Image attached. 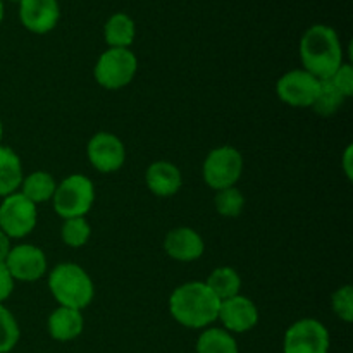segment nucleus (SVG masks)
Returning <instances> with one entry per match:
<instances>
[{
  "label": "nucleus",
  "instance_id": "f3484780",
  "mask_svg": "<svg viewBox=\"0 0 353 353\" xmlns=\"http://www.w3.org/2000/svg\"><path fill=\"white\" fill-rule=\"evenodd\" d=\"M23 183V164L12 148L0 145V196L12 195Z\"/></svg>",
  "mask_w": 353,
  "mask_h": 353
},
{
  "label": "nucleus",
  "instance_id": "1a4fd4ad",
  "mask_svg": "<svg viewBox=\"0 0 353 353\" xmlns=\"http://www.w3.org/2000/svg\"><path fill=\"white\" fill-rule=\"evenodd\" d=\"M321 81L305 69H293L276 83L279 100L292 107H312Z\"/></svg>",
  "mask_w": 353,
  "mask_h": 353
},
{
  "label": "nucleus",
  "instance_id": "aec40b11",
  "mask_svg": "<svg viewBox=\"0 0 353 353\" xmlns=\"http://www.w3.org/2000/svg\"><path fill=\"white\" fill-rule=\"evenodd\" d=\"M205 285L219 299V302H223L231 296L240 295L241 278L233 268H217L210 272Z\"/></svg>",
  "mask_w": 353,
  "mask_h": 353
},
{
  "label": "nucleus",
  "instance_id": "bb28decb",
  "mask_svg": "<svg viewBox=\"0 0 353 353\" xmlns=\"http://www.w3.org/2000/svg\"><path fill=\"white\" fill-rule=\"evenodd\" d=\"M330 81L333 83L334 88L345 97V99H350L353 95V68L350 64H341L336 69L333 76L330 78Z\"/></svg>",
  "mask_w": 353,
  "mask_h": 353
},
{
  "label": "nucleus",
  "instance_id": "39448f33",
  "mask_svg": "<svg viewBox=\"0 0 353 353\" xmlns=\"http://www.w3.org/2000/svg\"><path fill=\"white\" fill-rule=\"evenodd\" d=\"M137 71V55L130 48H109L99 57L93 74L102 88L121 90L133 81Z\"/></svg>",
  "mask_w": 353,
  "mask_h": 353
},
{
  "label": "nucleus",
  "instance_id": "4468645a",
  "mask_svg": "<svg viewBox=\"0 0 353 353\" xmlns=\"http://www.w3.org/2000/svg\"><path fill=\"white\" fill-rule=\"evenodd\" d=\"M164 250L178 262H193L205 252L202 236L192 228H176L165 234Z\"/></svg>",
  "mask_w": 353,
  "mask_h": 353
},
{
  "label": "nucleus",
  "instance_id": "4be33fe9",
  "mask_svg": "<svg viewBox=\"0 0 353 353\" xmlns=\"http://www.w3.org/2000/svg\"><path fill=\"white\" fill-rule=\"evenodd\" d=\"M345 97L334 88L333 83L330 79H323L319 85V92H317L316 100L312 103V109L316 110L319 116L330 117L340 110V107L345 103Z\"/></svg>",
  "mask_w": 353,
  "mask_h": 353
},
{
  "label": "nucleus",
  "instance_id": "a878e982",
  "mask_svg": "<svg viewBox=\"0 0 353 353\" xmlns=\"http://www.w3.org/2000/svg\"><path fill=\"white\" fill-rule=\"evenodd\" d=\"M331 307L333 312L345 323L353 321V288L350 285H345L338 288L331 296Z\"/></svg>",
  "mask_w": 353,
  "mask_h": 353
},
{
  "label": "nucleus",
  "instance_id": "f8f14e48",
  "mask_svg": "<svg viewBox=\"0 0 353 353\" xmlns=\"http://www.w3.org/2000/svg\"><path fill=\"white\" fill-rule=\"evenodd\" d=\"M217 319L223 323L228 333H247L259 323L257 305L248 296L236 295L219 303Z\"/></svg>",
  "mask_w": 353,
  "mask_h": 353
},
{
  "label": "nucleus",
  "instance_id": "7ed1b4c3",
  "mask_svg": "<svg viewBox=\"0 0 353 353\" xmlns=\"http://www.w3.org/2000/svg\"><path fill=\"white\" fill-rule=\"evenodd\" d=\"M48 288L59 307L83 310L92 303L95 286L88 272L78 264H59L48 274Z\"/></svg>",
  "mask_w": 353,
  "mask_h": 353
},
{
  "label": "nucleus",
  "instance_id": "dca6fc26",
  "mask_svg": "<svg viewBox=\"0 0 353 353\" xmlns=\"http://www.w3.org/2000/svg\"><path fill=\"white\" fill-rule=\"evenodd\" d=\"M85 321H83L81 310L59 307L48 317V334L55 341H72L83 333Z\"/></svg>",
  "mask_w": 353,
  "mask_h": 353
},
{
  "label": "nucleus",
  "instance_id": "f03ea898",
  "mask_svg": "<svg viewBox=\"0 0 353 353\" xmlns=\"http://www.w3.org/2000/svg\"><path fill=\"white\" fill-rule=\"evenodd\" d=\"M303 69L319 81L330 79L343 64V48L336 31L326 24H314L300 40Z\"/></svg>",
  "mask_w": 353,
  "mask_h": 353
},
{
  "label": "nucleus",
  "instance_id": "473e14b6",
  "mask_svg": "<svg viewBox=\"0 0 353 353\" xmlns=\"http://www.w3.org/2000/svg\"><path fill=\"white\" fill-rule=\"evenodd\" d=\"M10 2H21V0H10Z\"/></svg>",
  "mask_w": 353,
  "mask_h": 353
},
{
  "label": "nucleus",
  "instance_id": "6e6552de",
  "mask_svg": "<svg viewBox=\"0 0 353 353\" xmlns=\"http://www.w3.org/2000/svg\"><path fill=\"white\" fill-rule=\"evenodd\" d=\"M283 350L285 353H327L330 333L317 319H300L286 330Z\"/></svg>",
  "mask_w": 353,
  "mask_h": 353
},
{
  "label": "nucleus",
  "instance_id": "5701e85b",
  "mask_svg": "<svg viewBox=\"0 0 353 353\" xmlns=\"http://www.w3.org/2000/svg\"><path fill=\"white\" fill-rule=\"evenodd\" d=\"M90 236H92V228H90L88 221L85 217H72V219H65L62 224L61 238L68 247L79 248L85 247L88 243Z\"/></svg>",
  "mask_w": 353,
  "mask_h": 353
},
{
  "label": "nucleus",
  "instance_id": "2f4dec72",
  "mask_svg": "<svg viewBox=\"0 0 353 353\" xmlns=\"http://www.w3.org/2000/svg\"><path fill=\"white\" fill-rule=\"evenodd\" d=\"M2 134H3V126H2V121H0V141H2Z\"/></svg>",
  "mask_w": 353,
  "mask_h": 353
},
{
  "label": "nucleus",
  "instance_id": "c756f323",
  "mask_svg": "<svg viewBox=\"0 0 353 353\" xmlns=\"http://www.w3.org/2000/svg\"><path fill=\"white\" fill-rule=\"evenodd\" d=\"M352 154H353V147L348 145L347 150L343 154V169H345V174H347L348 179H352L353 171H352Z\"/></svg>",
  "mask_w": 353,
  "mask_h": 353
},
{
  "label": "nucleus",
  "instance_id": "9b49d317",
  "mask_svg": "<svg viewBox=\"0 0 353 353\" xmlns=\"http://www.w3.org/2000/svg\"><path fill=\"white\" fill-rule=\"evenodd\" d=\"M3 264L14 281L16 279L24 283L37 281V279L43 278V274L47 272V257H45L43 250L30 243L16 245L10 248Z\"/></svg>",
  "mask_w": 353,
  "mask_h": 353
},
{
  "label": "nucleus",
  "instance_id": "9d476101",
  "mask_svg": "<svg viewBox=\"0 0 353 353\" xmlns=\"http://www.w3.org/2000/svg\"><path fill=\"white\" fill-rule=\"evenodd\" d=\"M86 155L97 171L109 174L123 168L126 161V148L116 134L100 131L90 138L86 145Z\"/></svg>",
  "mask_w": 353,
  "mask_h": 353
},
{
  "label": "nucleus",
  "instance_id": "a211bd4d",
  "mask_svg": "<svg viewBox=\"0 0 353 353\" xmlns=\"http://www.w3.org/2000/svg\"><path fill=\"white\" fill-rule=\"evenodd\" d=\"M134 34H137L134 21L124 12L112 14L103 28V37L110 48H130L134 41Z\"/></svg>",
  "mask_w": 353,
  "mask_h": 353
},
{
  "label": "nucleus",
  "instance_id": "ddd939ff",
  "mask_svg": "<svg viewBox=\"0 0 353 353\" xmlns=\"http://www.w3.org/2000/svg\"><path fill=\"white\" fill-rule=\"evenodd\" d=\"M59 17H61V7L57 0H21L19 2V19L31 33H50L57 26Z\"/></svg>",
  "mask_w": 353,
  "mask_h": 353
},
{
  "label": "nucleus",
  "instance_id": "c85d7f7f",
  "mask_svg": "<svg viewBox=\"0 0 353 353\" xmlns=\"http://www.w3.org/2000/svg\"><path fill=\"white\" fill-rule=\"evenodd\" d=\"M10 248H12V245H10V238L7 236L3 231H0V264H3V262H6Z\"/></svg>",
  "mask_w": 353,
  "mask_h": 353
},
{
  "label": "nucleus",
  "instance_id": "cd10ccee",
  "mask_svg": "<svg viewBox=\"0 0 353 353\" xmlns=\"http://www.w3.org/2000/svg\"><path fill=\"white\" fill-rule=\"evenodd\" d=\"M14 290V279L7 271L6 264H0V303L6 302Z\"/></svg>",
  "mask_w": 353,
  "mask_h": 353
},
{
  "label": "nucleus",
  "instance_id": "7c9ffc66",
  "mask_svg": "<svg viewBox=\"0 0 353 353\" xmlns=\"http://www.w3.org/2000/svg\"><path fill=\"white\" fill-rule=\"evenodd\" d=\"M2 19H3V2L0 0V23H2Z\"/></svg>",
  "mask_w": 353,
  "mask_h": 353
},
{
  "label": "nucleus",
  "instance_id": "b1692460",
  "mask_svg": "<svg viewBox=\"0 0 353 353\" xmlns=\"http://www.w3.org/2000/svg\"><path fill=\"white\" fill-rule=\"evenodd\" d=\"M216 210L224 217H238L245 207V196L236 186L219 190L214 199Z\"/></svg>",
  "mask_w": 353,
  "mask_h": 353
},
{
  "label": "nucleus",
  "instance_id": "f257e3e1",
  "mask_svg": "<svg viewBox=\"0 0 353 353\" xmlns=\"http://www.w3.org/2000/svg\"><path fill=\"white\" fill-rule=\"evenodd\" d=\"M219 299L205 283L190 281L178 286L169 299L172 319L190 330H203L217 321Z\"/></svg>",
  "mask_w": 353,
  "mask_h": 353
},
{
  "label": "nucleus",
  "instance_id": "0eeeda50",
  "mask_svg": "<svg viewBox=\"0 0 353 353\" xmlns=\"http://www.w3.org/2000/svg\"><path fill=\"white\" fill-rule=\"evenodd\" d=\"M38 210L21 192L3 196L0 203V231L9 238H24L34 230Z\"/></svg>",
  "mask_w": 353,
  "mask_h": 353
},
{
  "label": "nucleus",
  "instance_id": "412c9836",
  "mask_svg": "<svg viewBox=\"0 0 353 353\" xmlns=\"http://www.w3.org/2000/svg\"><path fill=\"white\" fill-rule=\"evenodd\" d=\"M196 353H238V343L223 327H207L196 340Z\"/></svg>",
  "mask_w": 353,
  "mask_h": 353
},
{
  "label": "nucleus",
  "instance_id": "2eb2a0df",
  "mask_svg": "<svg viewBox=\"0 0 353 353\" xmlns=\"http://www.w3.org/2000/svg\"><path fill=\"white\" fill-rule=\"evenodd\" d=\"M145 183L154 195L168 199L179 192L183 185V176L172 162L157 161L148 165L145 172Z\"/></svg>",
  "mask_w": 353,
  "mask_h": 353
},
{
  "label": "nucleus",
  "instance_id": "423d86ee",
  "mask_svg": "<svg viewBox=\"0 0 353 353\" xmlns=\"http://www.w3.org/2000/svg\"><path fill=\"white\" fill-rule=\"evenodd\" d=\"M243 172V157L231 145H223L209 152L202 165L203 181L207 186L219 192L231 188L238 183Z\"/></svg>",
  "mask_w": 353,
  "mask_h": 353
},
{
  "label": "nucleus",
  "instance_id": "393cba45",
  "mask_svg": "<svg viewBox=\"0 0 353 353\" xmlns=\"http://www.w3.org/2000/svg\"><path fill=\"white\" fill-rule=\"evenodd\" d=\"M21 331L16 317L0 303V353H9L16 348Z\"/></svg>",
  "mask_w": 353,
  "mask_h": 353
},
{
  "label": "nucleus",
  "instance_id": "6ab92c4d",
  "mask_svg": "<svg viewBox=\"0 0 353 353\" xmlns=\"http://www.w3.org/2000/svg\"><path fill=\"white\" fill-rule=\"evenodd\" d=\"M55 188H57L55 179L45 171L31 172L30 176L23 178V183H21V193L34 205L50 200L54 196Z\"/></svg>",
  "mask_w": 353,
  "mask_h": 353
},
{
  "label": "nucleus",
  "instance_id": "20e7f679",
  "mask_svg": "<svg viewBox=\"0 0 353 353\" xmlns=\"http://www.w3.org/2000/svg\"><path fill=\"white\" fill-rule=\"evenodd\" d=\"M52 200L62 219L85 217L95 202V186L85 174H71L57 185Z\"/></svg>",
  "mask_w": 353,
  "mask_h": 353
}]
</instances>
